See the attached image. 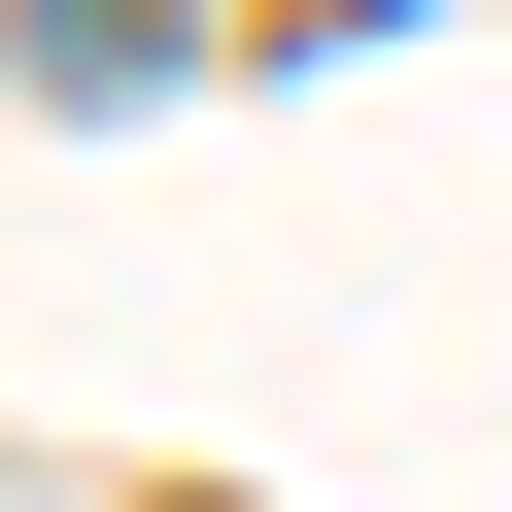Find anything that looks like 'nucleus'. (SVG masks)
Listing matches in <instances>:
<instances>
[{
	"instance_id": "1",
	"label": "nucleus",
	"mask_w": 512,
	"mask_h": 512,
	"mask_svg": "<svg viewBox=\"0 0 512 512\" xmlns=\"http://www.w3.org/2000/svg\"><path fill=\"white\" fill-rule=\"evenodd\" d=\"M35 103H171V0H35Z\"/></svg>"
}]
</instances>
